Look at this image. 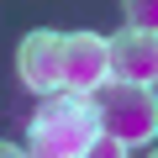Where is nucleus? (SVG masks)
Instances as JSON below:
<instances>
[{
  "label": "nucleus",
  "instance_id": "nucleus-6",
  "mask_svg": "<svg viewBox=\"0 0 158 158\" xmlns=\"http://www.w3.org/2000/svg\"><path fill=\"white\" fill-rule=\"evenodd\" d=\"M121 11H127V27L158 32V0H121Z\"/></svg>",
  "mask_w": 158,
  "mask_h": 158
},
{
  "label": "nucleus",
  "instance_id": "nucleus-9",
  "mask_svg": "<svg viewBox=\"0 0 158 158\" xmlns=\"http://www.w3.org/2000/svg\"><path fill=\"white\" fill-rule=\"evenodd\" d=\"M153 158H158V148H153Z\"/></svg>",
  "mask_w": 158,
  "mask_h": 158
},
{
  "label": "nucleus",
  "instance_id": "nucleus-1",
  "mask_svg": "<svg viewBox=\"0 0 158 158\" xmlns=\"http://www.w3.org/2000/svg\"><path fill=\"white\" fill-rule=\"evenodd\" d=\"M95 111L85 95H69V90H53L42 95L32 127H27V158H79L95 137Z\"/></svg>",
  "mask_w": 158,
  "mask_h": 158
},
{
  "label": "nucleus",
  "instance_id": "nucleus-4",
  "mask_svg": "<svg viewBox=\"0 0 158 158\" xmlns=\"http://www.w3.org/2000/svg\"><path fill=\"white\" fill-rule=\"evenodd\" d=\"M111 79V42L95 32H69L63 37V90L90 95Z\"/></svg>",
  "mask_w": 158,
  "mask_h": 158
},
{
  "label": "nucleus",
  "instance_id": "nucleus-8",
  "mask_svg": "<svg viewBox=\"0 0 158 158\" xmlns=\"http://www.w3.org/2000/svg\"><path fill=\"white\" fill-rule=\"evenodd\" d=\"M0 158H27V153H21L16 142H0Z\"/></svg>",
  "mask_w": 158,
  "mask_h": 158
},
{
  "label": "nucleus",
  "instance_id": "nucleus-2",
  "mask_svg": "<svg viewBox=\"0 0 158 158\" xmlns=\"http://www.w3.org/2000/svg\"><path fill=\"white\" fill-rule=\"evenodd\" d=\"M90 111H95V127L121 137L127 148L137 142H153L158 137V95L153 85H127V79H106L100 90L85 95Z\"/></svg>",
  "mask_w": 158,
  "mask_h": 158
},
{
  "label": "nucleus",
  "instance_id": "nucleus-3",
  "mask_svg": "<svg viewBox=\"0 0 158 158\" xmlns=\"http://www.w3.org/2000/svg\"><path fill=\"white\" fill-rule=\"evenodd\" d=\"M16 74H21V85H27L32 95L63 90V37L48 32V27L27 32L21 48H16Z\"/></svg>",
  "mask_w": 158,
  "mask_h": 158
},
{
  "label": "nucleus",
  "instance_id": "nucleus-5",
  "mask_svg": "<svg viewBox=\"0 0 158 158\" xmlns=\"http://www.w3.org/2000/svg\"><path fill=\"white\" fill-rule=\"evenodd\" d=\"M111 42V79L127 85H158V32L148 27H121Z\"/></svg>",
  "mask_w": 158,
  "mask_h": 158
},
{
  "label": "nucleus",
  "instance_id": "nucleus-7",
  "mask_svg": "<svg viewBox=\"0 0 158 158\" xmlns=\"http://www.w3.org/2000/svg\"><path fill=\"white\" fill-rule=\"evenodd\" d=\"M79 158H127V142H121V137H111V132H95V137H90V148L79 153Z\"/></svg>",
  "mask_w": 158,
  "mask_h": 158
}]
</instances>
